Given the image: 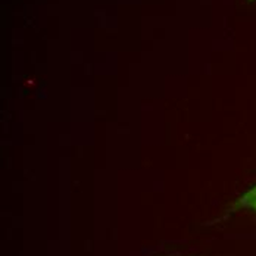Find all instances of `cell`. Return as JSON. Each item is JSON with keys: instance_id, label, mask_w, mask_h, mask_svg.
<instances>
[{"instance_id": "6da1fadb", "label": "cell", "mask_w": 256, "mask_h": 256, "mask_svg": "<svg viewBox=\"0 0 256 256\" xmlns=\"http://www.w3.org/2000/svg\"><path fill=\"white\" fill-rule=\"evenodd\" d=\"M238 205L256 214V184L238 199Z\"/></svg>"}]
</instances>
